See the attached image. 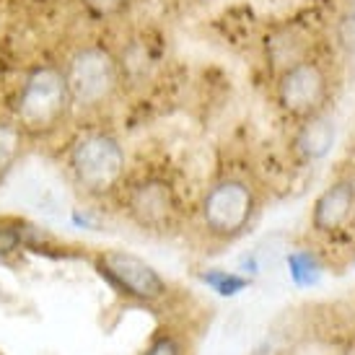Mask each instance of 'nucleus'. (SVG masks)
Listing matches in <instances>:
<instances>
[{"label":"nucleus","instance_id":"obj_1","mask_svg":"<svg viewBox=\"0 0 355 355\" xmlns=\"http://www.w3.org/2000/svg\"><path fill=\"white\" fill-rule=\"evenodd\" d=\"M70 109L73 99L62 68L55 62H42L34 65L21 83L13 104V119L26 132V138H47L68 119Z\"/></svg>","mask_w":355,"mask_h":355},{"label":"nucleus","instance_id":"obj_3","mask_svg":"<svg viewBox=\"0 0 355 355\" xmlns=\"http://www.w3.org/2000/svg\"><path fill=\"white\" fill-rule=\"evenodd\" d=\"M73 107L96 109L112 101L122 83V62L104 44L78 47L62 65Z\"/></svg>","mask_w":355,"mask_h":355},{"label":"nucleus","instance_id":"obj_5","mask_svg":"<svg viewBox=\"0 0 355 355\" xmlns=\"http://www.w3.org/2000/svg\"><path fill=\"white\" fill-rule=\"evenodd\" d=\"M94 267L109 288H114L119 296L130 301L153 304V301H161L168 291L166 280L158 275L156 267L130 252H119V249L101 252L94 259Z\"/></svg>","mask_w":355,"mask_h":355},{"label":"nucleus","instance_id":"obj_14","mask_svg":"<svg viewBox=\"0 0 355 355\" xmlns=\"http://www.w3.org/2000/svg\"><path fill=\"white\" fill-rule=\"evenodd\" d=\"M132 0H80V6L89 10L91 16L96 19H109V16H117L128 8Z\"/></svg>","mask_w":355,"mask_h":355},{"label":"nucleus","instance_id":"obj_11","mask_svg":"<svg viewBox=\"0 0 355 355\" xmlns=\"http://www.w3.org/2000/svg\"><path fill=\"white\" fill-rule=\"evenodd\" d=\"M288 272H291L296 286H314L322 275V262L311 252H291L288 254Z\"/></svg>","mask_w":355,"mask_h":355},{"label":"nucleus","instance_id":"obj_8","mask_svg":"<svg viewBox=\"0 0 355 355\" xmlns=\"http://www.w3.org/2000/svg\"><path fill=\"white\" fill-rule=\"evenodd\" d=\"M355 210V184L353 182H335L316 198L311 223L319 234H337L345 226Z\"/></svg>","mask_w":355,"mask_h":355},{"label":"nucleus","instance_id":"obj_10","mask_svg":"<svg viewBox=\"0 0 355 355\" xmlns=\"http://www.w3.org/2000/svg\"><path fill=\"white\" fill-rule=\"evenodd\" d=\"M24 140H26V132L16 125V119H0V182L19 164L24 153Z\"/></svg>","mask_w":355,"mask_h":355},{"label":"nucleus","instance_id":"obj_6","mask_svg":"<svg viewBox=\"0 0 355 355\" xmlns=\"http://www.w3.org/2000/svg\"><path fill=\"white\" fill-rule=\"evenodd\" d=\"M277 104L286 114L298 119H306L322 112L327 99V76L322 65L311 58H304L293 62L291 68L277 73L275 83Z\"/></svg>","mask_w":355,"mask_h":355},{"label":"nucleus","instance_id":"obj_4","mask_svg":"<svg viewBox=\"0 0 355 355\" xmlns=\"http://www.w3.org/2000/svg\"><path fill=\"white\" fill-rule=\"evenodd\" d=\"M257 210L254 189L244 179H220L205 192L200 216L207 234L218 239H236L249 228Z\"/></svg>","mask_w":355,"mask_h":355},{"label":"nucleus","instance_id":"obj_9","mask_svg":"<svg viewBox=\"0 0 355 355\" xmlns=\"http://www.w3.org/2000/svg\"><path fill=\"white\" fill-rule=\"evenodd\" d=\"M335 146V122L324 112H316L304 119V125L296 132V150L306 161L324 158Z\"/></svg>","mask_w":355,"mask_h":355},{"label":"nucleus","instance_id":"obj_15","mask_svg":"<svg viewBox=\"0 0 355 355\" xmlns=\"http://www.w3.org/2000/svg\"><path fill=\"white\" fill-rule=\"evenodd\" d=\"M143 355H182V347H179V343L174 340V337L161 335L158 340L150 343L148 350H146Z\"/></svg>","mask_w":355,"mask_h":355},{"label":"nucleus","instance_id":"obj_7","mask_svg":"<svg viewBox=\"0 0 355 355\" xmlns=\"http://www.w3.org/2000/svg\"><path fill=\"white\" fill-rule=\"evenodd\" d=\"M125 210H128L130 220L143 231H164L177 218L179 200L166 179L148 177L128 189Z\"/></svg>","mask_w":355,"mask_h":355},{"label":"nucleus","instance_id":"obj_12","mask_svg":"<svg viewBox=\"0 0 355 355\" xmlns=\"http://www.w3.org/2000/svg\"><path fill=\"white\" fill-rule=\"evenodd\" d=\"M26 220L19 218H3L0 220V259H8L19 249H26Z\"/></svg>","mask_w":355,"mask_h":355},{"label":"nucleus","instance_id":"obj_13","mask_svg":"<svg viewBox=\"0 0 355 355\" xmlns=\"http://www.w3.org/2000/svg\"><path fill=\"white\" fill-rule=\"evenodd\" d=\"M200 280L207 288H213L218 296H236V293H241L249 286V277L228 272V270H207V272H200Z\"/></svg>","mask_w":355,"mask_h":355},{"label":"nucleus","instance_id":"obj_2","mask_svg":"<svg viewBox=\"0 0 355 355\" xmlns=\"http://www.w3.org/2000/svg\"><path fill=\"white\" fill-rule=\"evenodd\" d=\"M70 174L86 195L91 198H107L122 184L125 179V148L112 132L94 130L80 135L68 153Z\"/></svg>","mask_w":355,"mask_h":355}]
</instances>
